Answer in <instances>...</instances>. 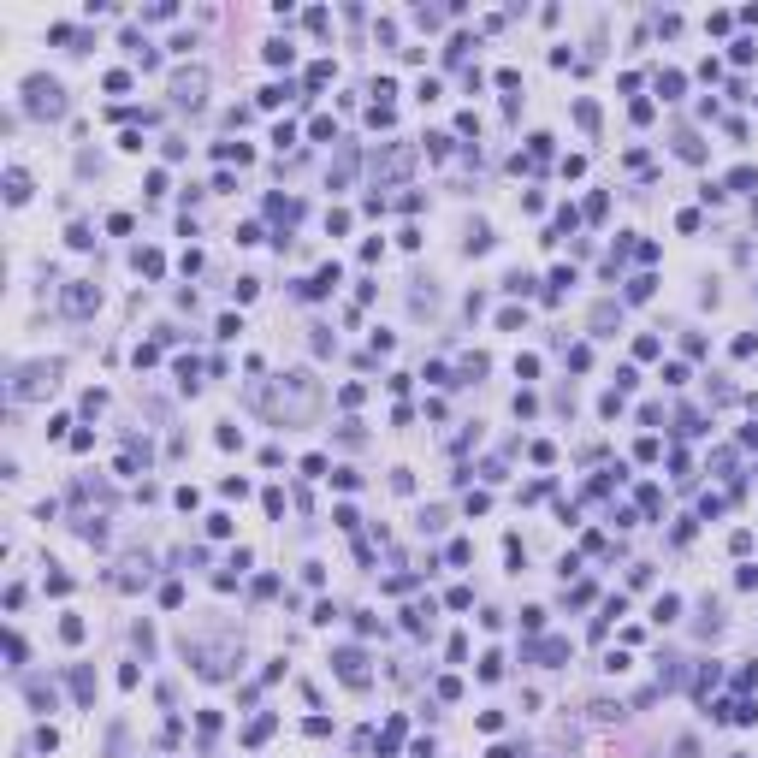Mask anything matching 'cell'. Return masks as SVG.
I'll use <instances>...</instances> for the list:
<instances>
[{"label": "cell", "mask_w": 758, "mask_h": 758, "mask_svg": "<svg viewBox=\"0 0 758 758\" xmlns=\"http://www.w3.org/2000/svg\"><path fill=\"white\" fill-rule=\"evenodd\" d=\"M54 361H30V368H18V379H12V397H36V391H48L54 386Z\"/></svg>", "instance_id": "2"}, {"label": "cell", "mask_w": 758, "mask_h": 758, "mask_svg": "<svg viewBox=\"0 0 758 758\" xmlns=\"http://www.w3.org/2000/svg\"><path fill=\"white\" fill-rule=\"evenodd\" d=\"M521 628H527V634H539V628H545V610L527 604V610H521Z\"/></svg>", "instance_id": "32"}, {"label": "cell", "mask_w": 758, "mask_h": 758, "mask_svg": "<svg viewBox=\"0 0 758 758\" xmlns=\"http://www.w3.org/2000/svg\"><path fill=\"white\" fill-rule=\"evenodd\" d=\"M652 291H657V279H652V273H640V279H628V302H646Z\"/></svg>", "instance_id": "15"}, {"label": "cell", "mask_w": 758, "mask_h": 758, "mask_svg": "<svg viewBox=\"0 0 758 758\" xmlns=\"http://www.w3.org/2000/svg\"><path fill=\"white\" fill-rule=\"evenodd\" d=\"M634 356H640V361H652V356H664V344H657V338H652V332H646V338H640V344H634Z\"/></svg>", "instance_id": "31"}, {"label": "cell", "mask_w": 758, "mask_h": 758, "mask_svg": "<svg viewBox=\"0 0 758 758\" xmlns=\"http://www.w3.org/2000/svg\"><path fill=\"white\" fill-rule=\"evenodd\" d=\"M60 302H65V314H95L101 308V291H95V279H72Z\"/></svg>", "instance_id": "5"}, {"label": "cell", "mask_w": 758, "mask_h": 758, "mask_svg": "<svg viewBox=\"0 0 758 758\" xmlns=\"http://www.w3.org/2000/svg\"><path fill=\"white\" fill-rule=\"evenodd\" d=\"M6 202H12V208H18V202H30V172H24V166L6 172Z\"/></svg>", "instance_id": "6"}, {"label": "cell", "mask_w": 758, "mask_h": 758, "mask_svg": "<svg viewBox=\"0 0 758 758\" xmlns=\"http://www.w3.org/2000/svg\"><path fill=\"white\" fill-rule=\"evenodd\" d=\"M616 320H622V308H616V302H598V308H593V332H610Z\"/></svg>", "instance_id": "13"}, {"label": "cell", "mask_w": 758, "mask_h": 758, "mask_svg": "<svg viewBox=\"0 0 758 758\" xmlns=\"http://www.w3.org/2000/svg\"><path fill=\"white\" fill-rule=\"evenodd\" d=\"M308 136H314V143H332V136H338V125H332V119H326V113H320V119H314V125H308Z\"/></svg>", "instance_id": "27"}, {"label": "cell", "mask_w": 758, "mask_h": 758, "mask_svg": "<svg viewBox=\"0 0 758 758\" xmlns=\"http://www.w3.org/2000/svg\"><path fill=\"white\" fill-rule=\"evenodd\" d=\"M752 184H758L752 166H735V172H728V190H752Z\"/></svg>", "instance_id": "23"}, {"label": "cell", "mask_w": 758, "mask_h": 758, "mask_svg": "<svg viewBox=\"0 0 758 758\" xmlns=\"http://www.w3.org/2000/svg\"><path fill=\"white\" fill-rule=\"evenodd\" d=\"M101 83H107V95H125V90H131V72H107Z\"/></svg>", "instance_id": "33"}, {"label": "cell", "mask_w": 758, "mask_h": 758, "mask_svg": "<svg viewBox=\"0 0 758 758\" xmlns=\"http://www.w3.org/2000/svg\"><path fill=\"white\" fill-rule=\"evenodd\" d=\"M723 682V669L717 664H699V675H693V693H711V687Z\"/></svg>", "instance_id": "16"}, {"label": "cell", "mask_w": 758, "mask_h": 758, "mask_svg": "<svg viewBox=\"0 0 758 758\" xmlns=\"http://www.w3.org/2000/svg\"><path fill=\"white\" fill-rule=\"evenodd\" d=\"M267 735H273V717H255V723L243 728V741H267Z\"/></svg>", "instance_id": "30"}, {"label": "cell", "mask_w": 758, "mask_h": 758, "mask_svg": "<svg viewBox=\"0 0 758 758\" xmlns=\"http://www.w3.org/2000/svg\"><path fill=\"white\" fill-rule=\"evenodd\" d=\"M575 125H580V131H598V107L593 101H575Z\"/></svg>", "instance_id": "20"}, {"label": "cell", "mask_w": 758, "mask_h": 758, "mask_svg": "<svg viewBox=\"0 0 758 758\" xmlns=\"http://www.w3.org/2000/svg\"><path fill=\"white\" fill-rule=\"evenodd\" d=\"M332 664H338V675H344L350 687H368V652H361V646H338Z\"/></svg>", "instance_id": "4"}, {"label": "cell", "mask_w": 758, "mask_h": 758, "mask_svg": "<svg viewBox=\"0 0 758 758\" xmlns=\"http://www.w3.org/2000/svg\"><path fill=\"white\" fill-rule=\"evenodd\" d=\"M350 178H356V154L344 149V154H338V166H332V184H350Z\"/></svg>", "instance_id": "18"}, {"label": "cell", "mask_w": 758, "mask_h": 758, "mask_svg": "<svg viewBox=\"0 0 758 758\" xmlns=\"http://www.w3.org/2000/svg\"><path fill=\"white\" fill-rule=\"evenodd\" d=\"M450 143H456V136H445V131H432V136H427V154H432V160H445V154H450Z\"/></svg>", "instance_id": "25"}, {"label": "cell", "mask_w": 758, "mask_h": 758, "mask_svg": "<svg viewBox=\"0 0 758 758\" xmlns=\"http://www.w3.org/2000/svg\"><path fill=\"white\" fill-rule=\"evenodd\" d=\"M735 758H746V752H735Z\"/></svg>", "instance_id": "40"}, {"label": "cell", "mask_w": 758, "mask_h": 758, "mask_svg": "<svg viewBox=\"0 0 758 758\" xmlns=\"http://www.w3.org/2000/svg\"><path fill=\"white\" fill-rule=\"evenodd\" d=\"M160 604H166V610L184 604V587H178V580H166V587H160Z\"/></svg>", "instance_id": "35"}, {"label": "cell", "mask_w": 758, "mask_h": 758, "mask_svg": "<svg viewBox=\"0 0 758 758\" xmlns=\"http://www.w3.org/2000/svg\"><path fill=\"white\" fill-rule=\"evenodd\" d=\"M326 468H332V462H326V456H302V474H308V480H332V474H326Z\"/></svg>", "instance_id": "28"}, {"label": "cell", "mask_w": 758, "mask_h": 758, "mask_svg": "<svg viewBox=\"0 0 758 758\" xmlns=\"http://www.w3.org/2000/svg\"><path fill=\"white\" fill-rule=\"evenodd\" d=\"M682 90H687V77H682V72H657V95H664V101H675Z\"/></svg>", "instance_id": "12"}, {"label": "cell", "mask_w": 758, "mask_h": 758, "mask_svg": "<svg viewBox=\"0 0 758 758\" xmlns=\"http://www.w3.org/2000/svg\"><path fill=\"white\" fill-rule=\"evenodd\" d=\"M220 492H225V498H249V480H238V474H225V480H220Z\"/></svg>", "instance_id": "34"}, {"label": "cell", "mask_w": 758, "mask_h": 758, "mask_svg": "<svg viewBox=\"0 0 758 758\" xmlns=\"http://www.w3.org/2000/svg\"><path fill=\"white\" fill-rule=\"evenodd\" d=\"M462 249H468V255H486V249H492V231H486V225H468V243H462Z\"/></svg>", "instance_id": "17"}, {"label": "cell", "mask_w": 758, "mask_h": 758, "mask_svg": "<svg viewBox=\"0 0 758 758\" xmlns=\"http://www.w3.org/2000/svg\"><path fill=\"white\" fill-rule=\"evenodd\" d=\"M504 291H509V297H534V291H539V279H534V273H509V279H504Z\"/></svg>", "instance_id": "9"}, {"label": "cell", "mask_w": 758, "mask_h": 758, "mask_svg": "<svg viewBox=\"0 0 758 758\" xmlns=\"http://www.w3.org/2000/svg\"><path fill=\"white\" fill-rule=\"evenodd\" d=\"M24 107H30L36 119H60L65 113V90H60V77H24Z\"/></svg>", "instance_id": "1"}, {"label": "cell", "mask_w": 758, "mask_h": 758, "mask_svg": "<svg viewBox=\"0 0 758 758\" xmlns=\"http://www.w3.org/2000/svg\"><path fill=\"white\" fill-rule=\"evenodd\" d=\"M202 95H208V72H178L172 77V107H202Z\"/></svg>", "instance_id": "3"}, {"label": "cell", "mask_w": 758, "mask_h": 758, "mask_svg": "<svg viewBox=\"0 0 758 758\" xmlns=\"http://www.w3.org/2000/svg\"><path fill=\"white\" fill-rule=\"evenodd\" d=\"M498 675H504V657L486 652V657H480V682H498Z\"/></svg>", "instance_id": "24"}, {"label": "cell", "mask_w": 758, "mask_h": 758, "mask_svg": "<svg viewBox=\"0 0 758 758\" xmlns=\"http://www.w3.org/2000/svg\"><path fill=\"white\" fill-rule=\"evenodd\" d=\"M213 439H220V450H243V427H231V421H225Z\"/></svg>", "instance_id": "22"}, {"label": "cell", "mask_w": 758, "mask_h": 758, "mask_svg": "<svg viewBox=\"0 0 758 758\" xmlns=\"http://www.w3.org/2000/svg\"><path fill=\"white\" fill-rule=\"evenodd\" d=\"M332 486L350 492V486H361V474H356V468H332Z\"/></svg>", "instance_id": "38"}, {"label": "cell", "mask_w": 758, "mask_h": 758, "mask_svg": "<svg viewBox=\"0 0 758 758\" xmlns=\"http://www.w3.org/2000/svg\"><path fill=\"white\" fill-rule=\"evenodd\" d=\"M675 154H682V160H693V166H699V160H705V143H699V136H693V131H682V136H675Z\"/></svg>", "instance_id": "8"}, {"label": "cell", "mask_w": 758, "mask_h": 758, "mask_svg": "<svg viewBox=\"0 0 758 758\" xmlns=\"http://www.w3.org/2000/svg\"><path fill=\"white\" fill-rule=\"evenodd\" d=\"M587 361H593V350H587V344H575V350H569V368L587 373Z\"/></svg>", "instance_id": "37"}, {"label": "cell", "mask_w": 758, "mask_h": 758, "mask_svg": "<svg viewBox=\"0 0 758 758\" xmlns=\"http://www.w3.org/2000/svg\"><path fill=\"white\" fill-rule=\"evenodd\" d=\"M675 616H682V598H675V593H664V598L652 604V622H675Z\"/></svg>", "instance_id": "10"}, {"label": "cell", "mask_w": 758, "mask_h": 758, "mask_svg": "<svg viewBox=\"0 0 758 758\" xmlns=\"http://www.w3.org/2000/svg\"><path fill=\"white\" fill-rule=\"evenodd\" d=\"M136 267L149 273V279H160V267H166V261H160V249H136Z\"/></svg>", "instance_id": "19"}, {"label": "cell", "mask_w": 758, "mask_h": 758, "mask_svg": "<svg viewBox=\"0 0 758 758\" xmlns=\"http://www.w3.org/2000/svg\"><path fill=\"white\" fill-rule=\"evenodd\" d=\"M291 60H297V48H291V42H267V65H291Z\"/></svg>", "instance_id": "21"}, {"label": "cell", "mask_w": 758, "mask_h": 758, "mask_svg": "<svg viewBox=\"0 0 758 758\" xmlns=\"http://www.w3.org/2000/svg\"><path fill=\"white\" fill-rule=\"evenodd\" d=\"M65 243H72V249H90V243H95V231H90V225H83V220H77L72 231H65Z\"/></svg>", "instance_id": "26"}, {"label": "cell", "mask_w": 758, "mask_h": 758, "mask_svg": "<svg viewBox=\"0 0 758 758\" xmlns=\"http://www.w3.org/2000/svg\"><path fill=\"white\" fill-rule=\"evenodd\" d=\"M60 640H65V646H77V640H83V616H65V622H60Z\"/></svg>", "instance_id": "29"}, {"label": "cell", "mask_w": 758, "mask_h": 758, "mask_svg": "<svg viewBox=\"0 0 758 758\" xmlns=\"http://www.w3.org/2000/svg\"><path fill=\"white\" fill-rule=\"evenodd\" d=\"M24 693H30L36 711H54V687H48V682H24Z\"/></svg>", "instance_id": "14"}, {"label": "cell", "mask_w": 758, "mask_h": 758, "mask_svg": "<svg viewBox=\"0 0 758 758\" xmlns=\"http://www.w3.org/2000/svg\"><path fill=\"white\" fill-rule=\"evenodd\" d=\"M297 95V83H267V90L255 95V107H279V101H291Z\"/></svg>", "instance_id": "7"}, {"label": "cell", "mask_w": 758, "mask_h": 758, "mask_svg": "<svg viewBox=\"0 0 758 758\" xmlns=\"http://www.w3.org/2000/svg\"><path fill=\"white\" fill-rule=\"evenodd\" d=\"M675 758H699V741H693V735H682V741H675Z\"/></svg>", "instance_id": "39"}, {"label": "cell", "mask_w": 758, "mask_h": 758, "mask_svg": "<svg viewBox=\"0 0 758 758\" xmlns=\"http://www.w3.org/2000/svg\"><path fill=\"white\" fill-rule=\"evenodd\" d=\"M320 83H332V60H320V65H308V90H320Z\"/></svg>", "instance_id": "36"}, {"label": "cell", "mask_w": 758, "mask_h": 758, "mask_svg": "<svg viewBox=\"0 0 758 758\" xmlns=\"http://www.w3.org/2000/svg\"><path fill=\"white\" fill-rule=\"evenodd\" d=\"M72 693H77V705L95 699V675H90V669H72Z\"/></svg>", "instance_id": "11"}]
</instances>
